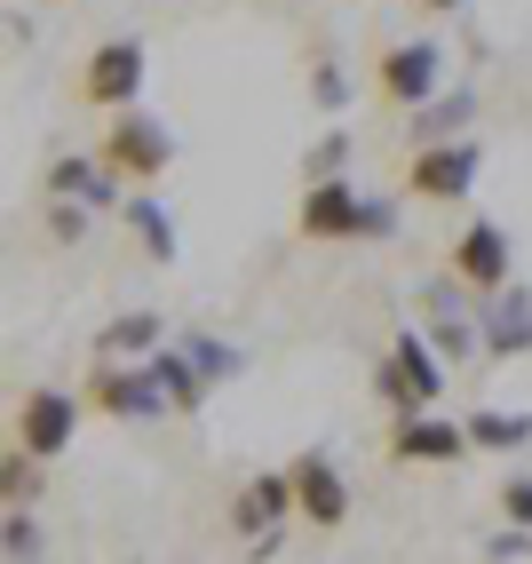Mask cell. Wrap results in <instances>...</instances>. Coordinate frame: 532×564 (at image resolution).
I'll use <instances>...</instances> for the list:
<instances>
[{"instance_id":"8","label":"cell","mask_w":532,"mask_h":564,"mask_svg":"<svg viewBox=\"0 0 532 564\" xmlns=\"http://www.w3.org/2000/svg\"><path fill=\"white\" fill-rule=\"evenodd\" d=\"M286 477H294V501H302V517H311L318 533H341V524H350V477H341V462L326 454V445L294 454Z\"/></svg>"},{"instance_id":"1","label":"cell","mask_w":532,"mask_h":564,"mask_svg":"<svg viewBox=\"0 0 532 564\" xmlns=\"http://www.w3.org/2000/svg\"><path fill=\"white\" fill-rule=\"evenodd\" d=\"M96 160L120 183H135V192H160V175L175 167V135H167L160 111H120V120L96 135Z\"/></svg>"},{"instance_id":"12","label":"cell","mask_w":532,"mask_h":564,"mask_svg":"<svg viewBox=\"0 0 532 564\" xmlns=\"http://www.w3.org/2000/svg\"><path fill=\"white\" fill-rule=\"evenodd\" d=\"M286 517H302L294 477H286V469H254V477L239 485V501H231V533H239V541H262V533H286Z\"/></svg>"},{"instance_id":"5","label":"cell","mask_w":532,"mask_h":564,"mask_svg":"<svg viewBox=\"0 0 532 564\" xmlns=\"http://www.w3.org/2000/svg\"><path fill=\"white\" fill-rule=\"evenodd\" d=\"M413 303H422V334L437 343V358L445 366H462V358H477L485 350V334H477V294L462 286V279H430L422 294H413Z\"/></svg>"},{"instance_id":"27","label":"cell","mask_w":532,"mask_h":564,"mask_svg":"<svg viewBox=\"0 0 532 564\" xmlns=\"http://www.w3.org/2000/svg\"><path fill=\"white\" fill-rule=\"evenodd\" d=\"M485 556H492V564H524V556H532V533H524V524H501V533L485 541Z\"/></svg>"},{"instance_id":"19","label":"cell","mask_w":532,"mask_h":564,"mask_svg":"<svg viewBox=\"0 0 532 564\" xmlns=\"http://www.w3.org/2000/svg\"><path fill=\"white\" fill-rule=\"evenodd\" d=\"M469 445H477V454H524V445H532V413H517V405H477V413H469Z\"/></svg>"},{"instance_id":"23","label":"cell","mask_w":532,"mask_h":564,"mask_svg":"<svg viewBox=\"0 0 532 564\" xmlns=\"http://www.w3.org/2000/svg\"><path fill=\"white\" fill-rule=\"evenodd\" d=\"M183 350H192V366L207 373V382H231V373L247 366V358H239V343H215V334H183Z\"/></svg>"},{"instance_id":"26","label":"cell","mask_w":532,"mask_h":564,"mask_svg":"<svg viewBox=\"0 0 532 564\" xmlns=\"http://www.w3.org/2000/svg\"><path fill=\"white\" fill-rule=\"evenodd\" d=\"M96 231V207H72V199H48V239L56 247H80Z\"/></svg>"},{"instance_id":"17","label":"cell","mask_w":532,"mask_h":564,"mask_svg":"<svg viewBox=\"0 0 532 564\" xmlns=\"http://www.w3.org/2000/svg\"><path fill=\"white\" fill-rule=\"evenodd\" d=\"M469 128H477V88H445L437 104H422L405 120V143H413V152H430V143H462Z\"/></svg>"},{"instance_id":"2","label":"cell","mask_w":532,"mask_h":564,"mask_svg":"<svg viewBox=\"0 0 532 564\" xmlns=\"http://www.w3.org/2000/svg\"><path fill=\"white\" fill-rule=\"evenodd\" d=\"M373 390H382L398 413H437V398H445V358H437V343L422 326H405L398 343L382 350V366H373Z\"/></svg>"},{"instance_id":"15","label":"cell","mask_w":532,"mask_h":564,"mask_svg":"<svg viewBox=\"0 0 532 564\" xmlns=\"http://www.w3.org/2000/svg\"><path fill=\"white\" fill-rule=\"evenodd\" d=\"M477 334H485V358H524L532 350V286H509V294H485L477 303Z\"/></svg>"},{"instance_id":"16","label":"cell","mask_w":532,"mask_h":564,"mask_svg":"<svg viewBox=\"0 0 532 564\" xmlns=\"http://www.w3.org/2000/svg\"><path fill=\"white\" fill-rule=\"evenodd\" d=\"M167 350L160 311H120L111 326H96V366H151Z\"/></svg>"},{"instance_id":"6","label":"cell","mask_w":532,"mask_h":564,"mask_svg":"<svg viewBox=\"0 0 532 564\" xmlns=\"http://www.w3.org/2000/svg\"><path fill=\"white\" fill-rule=\"evenodd\" d=\"M72 437H80V398H72V390H48V382H32V390L17 398V454L56 462Z\"/></svg>"},{"instance_id":"29","label":"cell","mask_w":532,"mask_h":564,"mask_svg":"<svg viewBox=\"0 0 532 564\" xmlns=\"http://www.w3.org/2000/svg\"><path fill=\"white\" fill-rule=\"evenodd\" d=\"M373 239H398V199H366V247Z\"/></svg>"},{"instance_id":"22","label":"cell","mask_w":532,"mask_h":564,"mask_svg":"<svg viewBox=\"0 0 532 564\" xmlns=\"http://www.w3.org/2000/svg\"><path fill=\"white\" fill-rule=\"evenodd\" d=\"M0 501H9V509H32V501H41V462L17 454V445H9V462H0Z\"/></svg>"},{"instance_id":"11","label":"cell","mask_w":532,"mask_h":564,"mask_svg":"<svg viewBox=\"0 0 532 564\" xmlns=\"http://www.w3.org/2000/svg\"><path fill=\"white\" fill-rule=\"evenodd\" d=\"M453 279H462L477 303H485V294H509V286H517V279H509V231H501V223L477 215L469 231L453 239Z\"/></svg>"},{"instance_id":"24","label":"cell","mask_w":532,"mask_h":564,"mask_svg":"<svg viewBox=\"0 0 532 564\" xmlns=\"http://www.w3.org/2000/svg\"><path fill=\"white\" fill-rule=\"evenodd\" d=\"M0 556L9 564H41L48 541H41V524H32V509H9V524H0Z\"/></svg>"},{"instance_id":"21","label":"cell","mask_w":532,"mask_h":564,"mask_svg":"<svg viewBox=\"0 0 532 564\" xmlns=\"http://www.w3.org/2000/svg\"><path fill=\"white\" fill-rule=\"evenodd\" d=\"M350 152H358L350 128H326L311 152H302V175H311V183H350V175H341V167H350Z\"/></svg>"},{"instance_id":"3","label":"cell","mask_w":532,"mask_h":564,"mask_svg":"<svg viewBox=\"0 0 532 564\" xmlns=\"http://www.w3.org/2000/svg\"><path fill=\"white\" fill-rule=\"evenodd\" d=\"M477 167H485V143H477V135H462V143H430V152H405L398 192H405V199H437V207H453V199L477 192Z\"/></svg>"},{"instance_id":"20","label":"cell","mask_w":532,"mask_h":564,"mask_svg":"<svg viewBox=\"0 0 532 564\" xmlns=\"http://www.w3.org/2000/svg\"><path fill=\"white\" fill-rule=\"evenodd\" d=\"M151 382H160V390H167V405H175V413H199V405H207V390H215V382H207V373L192 366V350H183V343H175V350H160V358H151Z\"/></svg>"},{"instance_id":"4","label":"cell","mask_w":532,"mask_h":564,"mask_svg":"<svg viewBox=\"0 0 532 564\" xmlns=\"http://www.w3.org/2000/svg\"><path fill=\"white\" fill-rule=\"evenodd\" d=\"M143 72H151L143 41L135 32H111V41H96V56L80 64V96L120 120V111H135V96H143Z\"/></svg>"},{"instance_id":"7","label":"cell","mask_w":532,"mask_h":564,"mask_svg":"<svg viewBox=\"0 0 532 564\" xmlns=\"http://www.w3.org/2000/svg\"><path fill=\"white\" fill-rule=\"evenodd\" d=\"M88 398H96V413H111V422H167V390L151 382V366H88Z\"/></svg>"},{"instance_id":"10","label":"cell","mask_w":532,"mask_h":564,"mask_svg":"<svg viewBox=\"0 0 532 564\" xmlns=\"http://www.w3.org/2000/svg\"><path fill=\"white\" fill-rule=\"evenodd\" d=\"M294 231L318 239V247H341V239H366V192L358 183H311L294 207Z\"/></svg>"},{"instance_id":"30","label":"cell","mask_w":532,"mask_h":564,"mask_svg":"<svg viewBox=\"0 0 532 564\" xmlns=\"http://www.w3.org/2000/svg\"><path fill=\"white\" fill-rule=\"evenodd\" d=\"M422 9H437V17H462V9H469V0H422Z\"/></svg>"},{"instance_id":"14","label":"cell","mask_w":532,"mask_h":564,"mask_svg":"<svg viewBox=\"0 0 532 564\" xmlns=\"http://www.w3.org/2000/svg\"><path fill=\"white\" fill-rule=\"evenodd\" d=\"M48 199H72V207H96V215H120V207H128V192H120V175H111L104 160H88V152H64V160L48 167Z\"/></svg>"},{"instance_id":"25","label":"cell","mask_w":532,"mask_h":564,"mask_svg":"<svg viewBox=\"0 0 532 564\" xmlns=\"http://www.w3.org/2000/svg\"><path fill=\"white\" fill-rule=\"evenodd\" d=\"M311 104H318V111H350V72H341L334 56L311 64Z\"/></svg>"},{"instance_id":"13","label":"cell","mask_w":532,"mask_h":564,"mask_svg":"<svg viewBox=\"0 0 532 564\" xmlns=\"http://www.w3.org/2000/svg\"><path fill=\"white\" fill-rule=\"evenodd\" d=\"M462 454H469V422H445V413H398V422H390V462L445 469Z\"/></svg>"},{"instance_id":"9","label":"cell","mask_w":532,"mask_h":564,"mask_svg":"<svg viewBox=\"0 0 532 564\" xmlns=\"http://www.w3.org/2000/svg\"><path fill=\"white\" fill-rule=\"evenodd\" d=\"M437 80H445V48H437V41H398V48H382V96L405 111V120H413L422 104L445 96Z\"/></svg>"},{"instance_id":"28","label":"cell","mask_w":532,"mask_h":564,"mask_svg":"<svg viewBox=\"0 0 532 564\" xmlns=\"http://www.w3.org/2000/svg\"><path fill=\"white\" fill-rule=\"evenodd\" d=\"M501 517L532 533V477H509V485H501Z\"/></svg>"},{"instance_id":"18","label":"cell","mask_w":532,"mask_h":564,"mask_svg":"<svg viewBox=\"0 0 532 564\" xmlns=\"http://www.w3.org/2000/svg\"><path fill=\"white\" fill-rule=\"evenodd\" d=\"M120 223L135 231V247L151 254V262H175L183 254V239H175V215L160 207V192H128V207H120Z\"/></svg>"}]
</instances>
